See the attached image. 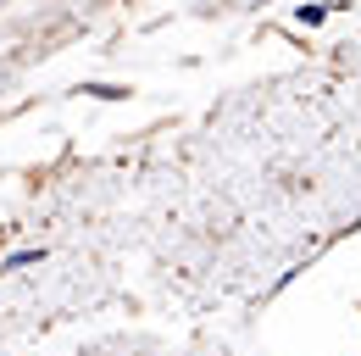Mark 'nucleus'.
<instances>
[{
  "instance_id": "nucleus-1",
  "label": "nucleus",
  "mask_w": 361,
  "mask_h": 356,
  "mask_svg": "<svg viewBox=\"0 0 361 356\" xmlns=\"http://www.w3.org/2000/svg\"><path fill=\"white\" fill-rule=\"evenodd\" d=\"M39 262H45V251H39V245H28V251H11V256L0 262V273H23V267H39Z\"/></svg>"
}]
</instances>
